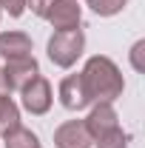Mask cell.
Segmentation results:
<instances>
[{
	"instance_id": "6da1fadb",
	"label": "cell",
	"mask_w": 145,
	"mask_h": 148,
	"mask_svg": "<svg viewBox=\"0 0 145 148\" xmlns=\"http://www.w3.org/2000/svg\"><path fill=\"white\" fill-rule=\"evenodd\" d=\"M80 77H83V86H85V94L91 103H114L125 91L122 71L117 69V63L111 57H103V54L88 57Z\"/></svg>"
},
{
	"instance_id": "7a4b0ae2",
	"label": "cell",
	"mask_w": 145,
	"mask_h": 148,
	"mask_svg": "<svg viewBox=\"0 0 145 148\" xmlns=\"http://www.w3.org/2000/svg\"><path fill=\"white\" fill-rule=\"evenodd\" d=\"M83 49H85V34H83V26L80 29H68V32H54L49 37V60L60 66V69H71L74 63L83 57Z\"/></svg>"
},
{
	"instance_id": "3957f363",
	"label": "cell",
	"mask_w": 145,
	"mask_h": 148,
	"mask_svg": "<svg viewBox=\"0 0 145 148\" xmlns=\"http://www.w3.org/2000/svg\"><path fill=\"white\" fill-rule=\"evenodd\" d=\"M51 100H54L51 83H49L43 74H37L29 86L20 88V103H23V108L29 111V114H34V117H43L46 111L51 108Z\"/></svg>"
},
{
	"instance_id": "277c9868",
	"label": "cell",
	"mask_w": 145,
	"mask_h": 148,
	"mask_svg": "<svg viewBox=\"0 0 145 148\" xmlns=\"http://www.w3.org/2000/svg\"><path fill=\"white\" fill-rule=\"evenodd\" d=\"M37 74H40V66H37V60L31 54L12 57V60H6V66H3V77H6L9 91H20L23 86H29V83L34 80Z\"/></svg>"
},
{
	"instance_id": "5b68a950",
	"label": "cell",
	"mask_w": 145,
	"mask_h": 148,
	"mask_svg": "<svg viewBox=\"0 0 145 148\" xmlns=\"http://www.w3.org/2000/svg\"><path fill=\"white\" fill-rule=\"evenodd\" d=\"M46 20L54 26L57 32H68V29H80L83 23V9L77 0H51Z\"/></svg>"
},
{
	"instance_id": "8992f818",
	"label": "cell",
	"mask_w": 145,
	"mask_h": 148,
	"mask_svg": "<svg viewBox=\"0 0 145 148\" xmlns=\"http://www.w3.org/2000/svg\"><path fill=\"white\" fill-rule=\"evenodd\" d=\"M57 97H60V106L68 111H83L91 106L88 94H85V86H83V77L80 74H68L60 80L57 86Z\"/></svg>"
},
{
	"instance_id": "52a82bcc",
	"label": "cell",
	"mask_w": 145,
	"mask_h": 148,
	"mask_svg": "<svg viewBox=\"0 0 145 148\" xmlns=\"http://www.w3.org/2000/svg\"><path fill=\"white\" fill-rule=\"evenodd\" d=\"M83 125L91 134V140H100L103 134H108V131H114L120 125V117H117V111H114L111 103H94V108L83 120Z\"/></svg>"
},
{
	"instance_id": "ba28073f",
	"label": "cell",
	"mask_w": 145,
	"mask_h": 148,
	"mask_svg": "<svg viewBox=\"0 0 145 148\" xmlns=\"http://www.w3.org/2000/svg\"><path fill=\"white\" fill-rule=\"evenodd\" d=\"M94 140L85 131L83 120H68L54 131V148H91Z\"/></svg>"
},
{
	"instance_id": "9c48e42d",
	"label": "cell",
	"mask_w": 145,
	"mask_h": 148,
	"mask_svg": "<svg viewBox=\"0 0 145 148\" xmlns=\"http://www.w3.org/2000/svg\"><path fill=\"white\" fill-rule=\"evenodd\" d=\"M31 54V37L26 32H3L0 34V57L12 60V57H26Z\"/></svg>"
},
{
	"instance_id": "30bf717a",
	"label": "cell",
	"mask_w": 145,
	"mask_h": 148,
	"mask_svg": "<svg viewBox=\"0 0 145 148\" xmlns=\"http://www.w3.org/2000/svg\"><path fill=\"white\" fill-rule=\"evenodd\" d=\"M17 125H20V108H17V103L6 94V97H0V134L6 137Z\"/></svg>"
},
{
	"instance_id": "8fae6325",
	"label": "cell",
	"mask_w": 145,
	"mask_h": 148,
	"mask_svg": "<svg viewBox=\"0 0 145 148\" xmlns=\"http://www.w3.org/2000/svg\"><path fill=\"white\" fill-rule=\"evenodd\" d=\"M3 140H6V148H40V137L31 128H23V125L9 131Z\"/></svg>"
},
{
	"instance_id": "7c38bea8",
	"label": "cell",
	"mask_w": 145,
	"mask_h": 148,
	"mask_svg": "<svg viewBox=\"0 0 145 148\" xmlns=\"http://www.w3.org/2000/svg\"><path fill=\"white\" fill-rule=\"evenodd\" d=\"M85 3L91 6V12L100 14V17H114V14H120L128 6V0H85Z\"/></svg>"
},
{
	"instance_id": "4fadbf2b",
	"label": "cell",
	"mask_w": 145,
	"mask_h": 148,
	"mask_svg": "<svg viewBox=\"0 0 145 148\" xmlns=\"http://www.w3.org/2000/svg\"><path fill=\"white\" fill-rule=\"evenodd\" d=\"M94 143H97V148H128V143H131V137H128L125 131H122L120 125H117L114 131H108V134H103V137H100V140H94Z\"/></svg>"
},
{
	"instance_id": "5bb4252c",
	"label": "cell",
	"mask_w": 145,
	"mask_h": 148,
	"mask_svg": "<svg viewBox=\"0 0 145 148\" xmlns=\"http://www.w3.org/2000/svg\"><path fill=\"white\" fill-rule=\"evenodd\" d=\"M0 12H9L12 17H20L26 12V0H0Z\"/></svg>"
},
{
	"instance_id": "9a60e30c",
	"label": "cell",
	"mask_w": 145,
	"mask_h": 148,
	"mask_svg": "<svg viewBox=\"0 0 145 148\" xmlns=\"http://www.w3.org/2000/svg\"><path fill=\"white\" fill-rule=\"evenodd\" d=\"M49 6H51V0H26V9H31L37 17H46Z\"/></svg>"
},
{
	"instance_id": "2e32d148",
	"label": "cell",
	"mask_w": 145,
	"mask_h": 148,
	"mask_svg": "<svg viewBox=\"0 0 145 148\" xmlns=\"http://www.w3.org/2000/svg\"><path fill=\"white\" fill-rule=\"evenodd\" d=\"M142 49H145V43H142V40H140V43H137V46L131 49V63H134V69H137V71H142V69H145V66H142V60H140Z\"/></svg>"
},
{
	"instance_id": "e0dca14e",
	"label": "cell",
	"mask_w": 145,
	"mask_h": 148,
	"mask_svg": "<svg viewBox=\"0 0 145 148\" xmlns=\"http://www.w3.org/2000/svg\"><path fill=\"white\" fill-rule=\"evenodd\" d=\"M9 94V86H6V77H3V69H0V97Z\"/></svg>"
}]
</instances>
